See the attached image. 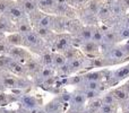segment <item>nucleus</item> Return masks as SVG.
I'll list each match as a JSON object with an SVG mask.
<instances>
[{"label":"nucleus","mask_w":129,"mask_h":113,"mask_svg":"<svg viewBox=\"0 0 129 113\" xmlns=\"http://www.w3.org/2000/svg\"><path fill=\"white\" fill-rule=\"evenodd\" d=\"M75 88H80V89H94V91H99L101 93L105 92L109 89L107 83L105 82H89V80H84L79 86L75 87Z\"/></svg>","instance_id":"14"},{"label":"nucleus","mask_w":129,"mask_h":113,"mask_svg":"<svg viewBox=\"0 0 129 113\" xmlns=\"http://www.w3.org/2000/svg\"><path fill=\"white\" fill-rule=\"evenodd\" d=\"M77 89H80V88H77ZM80 91L84 93V95L86 96L87 100H91V98H94V97H98V96H101L103 93L99 91H94V89H80Z\"/></svg>","instance_id":"32"},{"label":"nucleus","mask_w":129,"mask_h":113,"mask_svg":"<svg viewBox=\"0 0 129 113\" xmlns=\"http://www.w3.org/2000/svg\"><path fill=\"white\" fill-rule=\"evenodd\" d=\"M114 28L117 29V33H118L119 39H120L121 42L129 40V27L128 26L121 24V23H118L117 25H114Z\"/></svg>","instance_id":"25"},{"label":"nucleus","mask_w":129,"mask_h":113,"mask_svg":"<svg viewBox=\"0 0 129 113\" xmlns=\"http://www.w3.org/2000/svg\"><path fill=\"white\" fill-rule=\"evenodd\" d=\"M24 42H23V47L26 48L27 50L32 52L34 56H40L43 52L50 50L48 43L39 35L35 32V29H33L32 32L24 34Z\"/></svg>","instance_id":"2"},{"label":"nucleus","mask_w":129,"mask_h":113,"mask_svg":"<svg viewBox=\"0 0 129 113\" xmlns=\"http://www.w3.org/2000/svg\"><path fill=\"white\" fill-rule=\"evenodd\" d=\"M8 71H10L11 73H14L15 76H20V77H28L26 71V67L24 63L19 61H16L13 59V61L10 62L8 67Z\"/></svg>","instance_id":"16"},{"label":"nucleus","mask_w":129,"mask_h":113,"mask_svg":"<svg viewBox=\"0 0 129 113\" xmlns=\"http://www.w3.org/2000/svg\"><path fill=\"white\" fill-rule=\"evenodd\" d=\"M68 62V60L66 59V57L63 56V53L61 52H53V56H52V63L53 67L56 68V70L60 67L64 66V64Z\"/></svg>","instance_id":"27"},{"label":"nucleus","mask_w":129,"mask_h":113,"mask_svg":"<svg viewBox=\"0 0 129 113\" xmlns=\"http://www.w3.org/2000/svg\"><path fill=\"white\" fill-rule=\"evenodd\" d=\"M6 86H5L4 84H2L1 82H0V93H2V92H6Z\"/></svg>","instance_id":"39"},{"label":"nucleus","mask_w":129,"mask_h":113,"mask_svg":"<svg viewBox=\"0 0 129 113\" xmlns=\"http://www.w3.org/2000/svg\"><path fill=\"white\" fill-rule=\"evenodd\" d=\"M0 32L5 34H9L15 32V23L7 15H0Z\"/></svg>","instance_id":"18"},{"label":"nucleus","mask_w":129,"mask_h":113,"mask_svg":"<svg viewBox=\"0 0 129 113\" xmlns=\"http://www.w3.org/2000/svg\"><path fill=\"white\" fill-rule=\"evenodd\" d=\"M34 29H35L36 33H38L39 35H40L41 37L48 43V45H49V43L53 40L54 35H56V32H54L52 28H49V27L38 26V27H34Z\"/></svg>","instance_id":"19"},{"label":"nucleus","mask_w":129,"mask_h":113,"mask_svg":"<svg viewBox=\"0 0 129 113\" xmlns=\"http://www.w3.org/2000/svg\"><path fill=\"white\" fill-rule=\"evenodd\" d=\"M87 98L84 95L80 89L75 88V91L71 92V96H70V101H69V106H74V107H79V109H85L87 104Z\"/></svg>","instance_id":"12"},{"label":"nucleus","mask_w":129,"mask_h":113,"mask_svg":"<svg viewBox=\"0 0 129 113\" xmlns=\"http://www.w3.org/2000/svg\"><path fill=\"white\" fill-rule=\"evenodd\" d=\"M79 50L82 51V53L84 56H86L87 58H91V59L101 56V53H102L101 47L96 42H94L93 40L83 42V44L79 47Z\"/></svg>","instance_id":"7"},{"label":"nucleus","mask_w":129,"mask_h":113,"mask_svg":"<svg viewBox=\"0 0 129 113\" xmlns=\"http://www.w3.org/2000/svg\"><path fill=\"white\" fill-rule=\"evenodd\" d=\"M5 15L8 16L14 23H16V22H18V20L23 19V18L27 17V14L25 13V10L23 9V7L20 6L16 0H11L10 6H9L8 10L6 11Z\"/></svg>","instance_id":"8"},{"label":"nucleus","mask_w":129,"mask_h":113,"mask_svg":"<svg viewBox=\"0 0 129 113\" xmlns=\"http://www.w3.org/2000/svg\"><path fill=\"white\" fill-rule=\"evenodd\" d=\"M54 75H57L56 68H53V67H42V69H41L40 72L38 73V76H36L35 78H33L34 85L38 86L41 82H43L44 79H47V78H49V77H52V76H54Z\"/></svg>","instance_id":"15"},{"label":"nucleus","mask_w":129,"mask_h":113,"mask_svg":"<svg viewBox=\"0 0 129 113\" xmlns=\"http://www.w3.org/2000/svg\"><path fill=\"white\" fill-rule=\"evenodd\" d=\"M73 47V35L69 33H56L53 40L49 43V48L53 52H63Z\"/></svg>","instance_id":"4"},{"label":"nucleus","mask_w":129,"mask_h":113,"mask_svg":"<svg viewBox=\"0 0 129 113\" xmlns=\"http://www.w3.org/2000/svg\"><path fill=\"white\" fill-rule=\"evenodd\" d=\"M109 72H110V69L101 68L100 70L83 71V76H84V80H89V82H105V78L108 77Z\"/></svg>","instance_id":"11"},{"label":"nucleus","mask_w":129,"mask_h":113,"mask_svg":"<svg viewBox=\"0 0 129 113\" xmlns=\"http://www.w3.org/2000/svg\"><path fill=\"white\" fill-rule=\"evenodd\" d=\"M20 105L25 107L27 110H32V109H35V107H41L43 106V100L41 97L36 95H32V94H24L22 97L18 100V102Z\"/></svg>","instance_id":"9"},{"label":"nucleus","mask_w":129,"mask_h":113,"mask_svg":"<svg viewBox=\"0 0 129 113\" xmlns=\"http://www.w3.org/2000/svg\"><path fill=\"white\" fill-rule=\"evenodd\" d=\"M83 113H92V112H89L88 110H86V109H85V110H84V112H83Z\"/></svg>","instance_id":"41"},{"label":"nucleus","mask_w":129,"mask_h":113,"mask_svg":"<svg viewBox=\"0 0 129 113\" xmlns=\"http://www.w3.org/2000/svg\"><path fill=\"white\" fill-rule=\"evenodd\" d=\"M102 105H103L102 97H101V96H98V97L91 98V100L87 101V104H86V107H85V109L88 110V111L92 112V113H98Z\"/></svg>","instance_id":"22"},{"label":"nucleus","mask_w":129,"mask_h":113,"mask_svg":"<svg viewBox=\"0 0 129 113\" xmlns=\"http://www.w3.org/2000/svg\"><path fill=\"white\" fill-rule=\"evenodd\" d=\"M85 109H79V107H74V106H69L64 113H83Z\"/></svg>","instance_id":"35"},{"label":"nucleus","mask_w":129,"mask_h":113,"mask_svg":"<svg viewBox=\"0 0 129 113\" xmlns=\"http://www.w3.org/2000/svg\"><path fill=\"white\" fill-rule=\"evenodd\" d=\"M8 56H10L16 61H19L25 64L34 54L24 47H10Z\"/></svg>","instance_id":"6"},{"label":"nucleus","mask_w":129,"mask_h":113,"mask_svg":"<svg viewBox=\"0 0 129 113\" xmlns=\"http://www.w3.org/2000/svg\"><path fill=\"white\" fill-rule=\"evenodd\" d=\"M92 40L98 43L100 47H102L103 42H104V34H103V29L100 25H94L93 37H92Z\"/></svg>","instance_id":"28"},{"label":"nucleus","mask_w":129,"mask_h":113,"mask_svg":"<svg viewBox=\"0 0 129 113\" xmlns=\"http://www.w3.org/2000/svg\"><path fill=\"white\" fill-rule=\"evenodd\" d=\"M101 56L104 61V68H110V67L129 61V53L123 48L122 43H119V44L112 45V47L102 50Z\"/></svg>","instance_id":"1"},{"label":"nucleus","mask_w":129,"mask_h":113,"mask_svg":"<svg viewBox=\"0 0 129 113\" xmlns=\"http://www.w3.org/2000/svg\"><path fill=\"white\" fill-rule=\"evenodd\" d=\"M6 40L11 47H23L24 36H23V34L18 33V32H13V33L7 34Z\"/></svg>","instance_id":"21"},{"label":"nucleus","mask_w":129,"mask_h":113,"mask_svg":"<svg viewBox=\"0 0 129 113\" xmlns=\"http://www.w3.org/2000/svg\"><path fill=\"white\" fill-rule=\"evenodd\" d=\"M123 44V48L126 49V51L129 53V40H127V41H125V43H122Z\"/></svg>","instance_id":"37"},{"label":"nucleus","mask_w":129,"mask_h":113,"mask_svg":"<svg viewBox=\"0 0 129 113\" xmlns=\"http://www.w3.org/2000/svg\"><path fill=\"white\" fill-rule=\"evenodd\" d=\"M61 53H63V56L66 57V59L69 61V60H73V59H75V58H77L78 56H80V54H82V51H80L78 48L70 47L67 50H64L63 52H61Z\"/></svg>","instance_id":"29"},{"label":"nucleus","mask_w":129,"mask_h":113,"mask_svg":"<svg viewBox=\"0 0 129 113\" xmlns=\"http://www.w3.org/2000/svg\"><path fill=\"white\" fill-rule=\"evenodd\" d=\"M101 27H102L103 34H104V42H103L102 47H101V51L109 47H112V45L121 43L114 26H105V25H103V26H101Z\"/></svg>","instance_id":"5"},{"label":"nucleus","mask_w":129,"mask_h":113,"mask_svg":"<svg viewBox=\"0 0 129 113\" xmlns=\"http://www.w3.org/2000/svg\"><path fill=\"white\" fill-rule=\"evenodd\" d=\"M10 47H11V45L7 42V40L0 42V56H2V54H8Z\"/></svg>","instance_id":"34"},{"label":"nucleus","mask_w":129,"mask_h":113,"mask_svg":"<svg viewBox=\"0 0 129 113\" xmlns=\"http://www.w3.org/2000/svg\"><path fill=\"white\" fill-rule=\"evenodd\" d=\"M52 56H53V51L48 50V51L43 52L42 54L38 56V58L43 67H53V63H52Z\"/></svg>","instance_id":"24"},{"label":"nucleus","mask_w":129,"mask_h":113,"mask_svg":"<svg viewBox=\"0 0 129 113\" xmlns=\"http://www.w3.org/2000/svg\"><path fill=\"white\" fill-rule=\"evenodd\" d=\"M11 61H13V58L8 54L0 56V70H8V67Z\"/></svg>","instance_id":"31"},{"label":"nucleus","mask_w":129,"mask_h":113,"mask_svg":"<svg viewBox=\"0 0 129 113\" xmlns=\"http://www.w3.org/2000/svg\"><path fill=\"white\" fill-rule=\"evenodd\" d=\"M67 103L63 102L62 98L59 95H56L49 103L43 105V109L47 113H64V109L67 106Z\"/></svg>","instance_id":"10"},{"label":"nucleus","mask_w":129,"mask_h":113,"mask_svg":"<svg viewBox=\"0 0 129 113\" xmlns=\"http://www.w3.org/2000/svg\"><path fill=\"white\" fill-rule=\"evenodd\" d=\"M56 5L57 0H38L39 9L45 14H50V15H53Z\"/></svg>","instance_id":"20"},{"label":"nucleus","mask_w":129,"mask_h":113,"mask_svg":"<svg viewBox=\"0 0 129 113\" xmlns=\"http://www.w3.org/2000/svg\"><path fill=\"white\" fill-rule=\"evenodd\" d=\"M120 105H111V104H103L98 113H119Z\"/></svg>","instance_id":"30"},{"label":"nucleus","mask_w":129,"mask_h":113,"mask_svg":"<svg viewBox=\"0 0 129 113\" xmlns=\"http://www.w3.org/2000/svg\"><path fill=\"white\" fill-rule=\"evenodd\" d=\"M93 31H94V25H83L80 31L76 35L85 42V41L92 40V37H93Z\"/></svg>","instance_id":"23"},{"label":"nucleus","mask_w":129,"mask_h":113,"mask_svg":"<svg viewBox=\"0 0 129 113\" xmlns=\"http://www.w3.org/2000/svg\"><path fill=\"white\" fill-rule=\"evenodd\" d=\"M25 67H26V71L28 77H31L32 79L35 78L38 76V73L40 72V70L42 69V63L40 62L38 56H33L28 61L25 63Z\"/></svg>","instance_id":"13"},{"label":"nucleus","mask_w":129,"mask_h":113,"mask_svg":"<svg viewBox=\"0 0 129 113\" xmlns=\"http://www.w3.org/2000/svg\"><path fill=\"white\" fill-rule=\"evenodd\" d=\"M33 29H34V27L32 25L31 20H29L28 16L15 23V32H18V33L23 34V35L28 33V32H32Z\"/></svg>","instance_id":"17"},{"label":"nucleus","mask_w":129,"mask_h":113,"mask_svg":"<svg viewBox=\"0 0 129 113\" xmlns=\"http://www.w3.org/2000/svg\"><path fill=\"white\" fill-rule=\"evenodd\" d=\"M88 1L89 0H67V2H68L71 7H74L75 9L83 8V7H84Z\"/></svg>","instance_id":"33"},{"label":"nucleus","mask_w":129,"mask_h":113,"mask_svg":"<svg viewBox=\"0 0 129 113\" xmlns=\"http://www.w3.org/2000/svg\"><path fill=\"white\" fill-rule=\"evenodd\" d=\"M14 113H29V110H27V109H25L23 105H20L19 103H18V107L14 111Z\"/></svg>","instance_id":"36"},{"label":"nucleus","mask_w":129,"mask_h":113,"mask_svg":"<svg viewBox=\"0 0 129 113\" xmlns=\"http://www.w3.org/2000/svg\"><path fill=\"white\" fill-rule=\"evenodd\" d=\"M6 37H7V34L0 32V42H2V41H6Z\"/></svg>","instance_id":"38"},{"label":"nucleus","mask_w":129,"mask_h":113,"mask_svg":"<svg viewBox=\"0 0 129 113\" xmlns=\"http://www.w3.org/2000/svg\"><path fill=\"white\" fill-rule=\"evenodd\" d=\"M38 113H47L45 112V110L43 109V106H41L40 109H39V111H38Z\"/></svg>","instance_id":"40"},{"label":"nucleus","mask_w":129,"mask_h":113,"mask_svg":"<svg viewBox=\"0 0 129 113\" xmlns=\"http://www.w3.org/2000/svg\"><path fill=\"white\" fill-rule=\"evenodd\" d=\"M129 78V63H126L121 66L120 68L111 70L105 78V83H107L109 88H113V87L118 86L121 82H125Z\"/></svg>","instance_id":"3"},{"label":"nucleus","mask_w":129,"mask_h":113,"mask_svg":"<svg viewBox=\"0 0 129 113\" xmlns=\"http://www.w3.org/2000/svg\"><path fill=\"white\" fill-rule=\"evenodd\" d=\"M102 97V101H103V104H111V105H120L118 103V101L116 100L113 95V92H112V88L111 89H107L105 92H103V94L101 95Z\"/></svg>","instance_id":"26"}]
</instances>
